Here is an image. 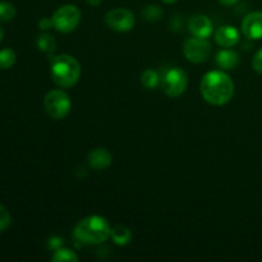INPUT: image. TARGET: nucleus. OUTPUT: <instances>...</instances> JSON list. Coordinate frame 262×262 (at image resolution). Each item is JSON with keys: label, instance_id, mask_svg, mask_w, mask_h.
I'll list each match as a JSON object with an SVG mask.
<instances>
[{"label": "nucleus", "instance_id": "1", "mask_svg": "<svg viewBox=\"0 0 262 262\" xmlns=\"http://www.w3.org/2000/svg\"><path fill=\"white\" fill-rule=\"evenodd\" d=\"M200 92L206 102L215 106H223L234 95V82L224 71H211L202 77Z\"/></svg>", "mask_w": 262, "mask_h": 262}, {"label": "nucleus", "instance_id": "2", "mask_svg": "<svg viewBox=\"0 0 262 262\" xmlns=\"http://www.w3.org/2000/svg\"><path fill=\"white\" fill-rule=\"evenodd\" d=\"M112 234V228L109 222L100 215H91L76 225L73 230V237L76 242L81 245H101L106 242Z\"/></svg>", "mask_w": 262, "mask_h": 262}, {"label": "nucleus", "instance_id": "3", "mask_svg": "<svg viewBox=\"0 0 262 262\" xmlns=\"http://www.w3.org/2000/svg\"><path fill=\"white\" fill-rule=\"evenodd\" d=\"M50 73L56 86L61 89H69V87H73L81 78V64L74 56L68 55V54L53 56Z\"/></svg>", "mask_w": 262, "mask_h": 262}, {"label": "nucleus", "instance_id": "4", "mask_svg": "<svg viewBox=\"0 0 262 262\" xmlns=\"http://www.w3.org/2000/svg\"><path fill=\"white\" fill-rule=\"evenodd\" d=\"M43 107L49 117L53 119H64L72 109V101L68 94L63 90H53L43 99Z\"/></svg>", "mask_w": 262, "mask_h": 262}, {"label": "nucleus", "instance_id": "5", "mask_svg": "<svg viewBox=\"0 0 262 262\" xmlns=\"http://www.w3.org/2000/svg\"><path fill=\"white\" fill-rule=\"evenodd\" d=\"M81 10L73 4H66L63 7L58 8L54 12L53 17V25L54 28L59 32L68 33L76 30L78 27L79 22H81Z\"/></svg>", "mask_w": 262, "mask_h": 262}, {"label": "nucleus", "instance_id": "6", "mask_svg": "<svg viewBox=\"0 0 262 262\" xmlns=\"http://www.w3.org/2000/svg\"><path fill=\"white\" fill-rule=\"evenodd\" d=\"M188 86V76L181 68H170L161 79L163 91L169 97H179L186 92Z\"/></svg>", "mask_w": 262, "mask_h": 262}, {"label": "nucleus", "instance_id": "7", "mask_svg": "<svg viewBox=\"0 0 262 262\" xmlns=\"http://www.w3.org/2000/svg\"><path fill=\"white\" fill-rule=\"evenodd\" d=\"M105 23L107 27L117 32H128L135 27V14L125 8H115L105 14Z\"/></svg>", "mask_w": 262, "mask_h": 262}, {"label": "nucleus", "instance_id": "8", "mask_svg": "<svg viewBox=\"0 0 262 262\" xmlns=\"http://www.w3.org/2000/svg\"><path fill=\"white\" fill-rule=\"evenodd\" d=\"M183 53L187 60H189L191 63H204L211 54V45L207 38H200L193 36L184 42Z\"/></svg>", "mask_w": 262, "mask_h": 262}, {"label": "nucleus", "instance_id": "9", "mask_svg": "<svg viewBox=\"0 0 262 262\" xmlns=\"http://www.w3.org/2000/svg\"><path fill=\"white\" fill-rule=\"evenodd\" d=\"M188 30L194 37L209 38L214 33V25L207 15L194 14L188 20Z\"/></svg>", "mask_w": 262, "mask_h": 262}, {"label": "nucleus", "instance_id": "10", "mask_svg": "<svg viewBox=\"0 0 262 262\" xmlns=\"http://www.w3.org/2000/svg\"><path fill=\"white\" fill-rule=\"evenodd\" d=\"M242 33L250 40H262V12H252L243 18Z\"/></svg>", "mask_w": 262, "mask_h": 262}, {"label": "nucleus", "instance_id": "11", "mask_svg": "<svg viewBox=\"0 0 262 262\" xmlns=\"http://www.w3.org/2000/svg\"><path fill=\"white\" fill-rule=\"evenodd\" d=\"M214 36L217 45L222 46V48L224 49L235 46L238 42H239V38H241L239 31L230 25L222 26V27L217 28V30L215 31Z\"/></svg>", "mask_w": 262, "mask_h": 262}, {"label": "nucleus", "instance_id": "12", "mask_svg": "<svg viewBox=\"0 0 262 262\" xmlns=\"http://www.w3.org/2000/svg\"><path fill=\"white\" fill-rule=\"evenodd\" d=\"M89 165L95 170H104L113 163V156L106 148H95L89 154Z\"/></svg>", "mask_w": 262, "mask_h": 262}, {"label": "nucleus", "instance_id": "13", "mask_svg": "<svg viewBox=\"0 0 262 262\" xmlns=\"http://www.w3.org/2000/svg\"><path fill=\"white\" fill-rule=\"evenodd\" d=\"M215 61H216V66L222 68L223 71H230L239 64V55H238L237 51L227 48L216 54Z\"/></svg>", "mask_w": 262, "mask_h": 262}, {"label": "nucleus", "instance_id": "14", "mask_svg": "<svg viewBox=\"0 0 262 262\" xmlns=\"http://www.w3.org/2000/svg\"><path fill=\"white\" fill-rule=\"evenodd\" d=\"M110 237L117 246H127L132 239V232L125 225L117 224L112 228Z\"/></svg>", "mask_w": 262, "mask_h": 262}, {"label": "nucleus", "instance_id": "15", "mask_svg": "<svg viewBox=\"0 0 262 262\" xmlns=\"http://www.w3.org/2000/svg\"><path fill=\"white\" fill-rule=\"evenodd\" d=\"M36 43H37L38 50H41L42 53L48 54L49 56L53 58L54 53L56 50V41L53 36L49 35V33H42V35H40L37 37Z\"/></svg>", "mask_w": 262, "mask_h": 262}, {"label": "nucleus", "instance_id": "16", "mask_svg": "<svg viewBox=\"0 0 262 262\" xmlns=\"http://www.w3.org/2000/svg\"><path fill=\"white\" fill-rule=\"evenodd\" d=\"M141 83L145 89L154 90L159 86L160 83V76L158 72L154 69H146L142 74H141Z\"/></svg>", "mask_w": 262, "mask_h": 262}, {"label": "nucleus", "instance_id": "17", "mask_svg": "<svg viewBox=\"0 0 262 262\" xmlns=\"http://www.w3.org/2000/svg\"><path fill=\"white\" fill-rule=\"evenodd\" d=\"M141 14H142L143 19H146L147 22H158V20L163 17L164 10L161 9L159 5L150 4V5H146V7L143 8Z\"/></svg>", "mask_w": 262, "mask_h": 262}, {"label": "nucleus", "instance_id": "18", "mask_svg": "<svg viewBox=\"0 0 262 262\" xmlns=\"http://www.w3.org/2000/svg\"><path fill=\"white\" fill-rule=\"evenodd\" d=\"M51 261L54 262H77L78 261V256L74 251L69 250V248H58L54 252Z\"/></svg>", "mask_w": 262, "mask_h": 262}, {"label": "nucleus", "instance_id": "19", "mask_svg": "<svg viewBox=\"0 0 262 262\" xmlns=\"http://www.w3.org/2000/svg\"><path fill=\"white\" fill-rule=\"evenodd\" d=\"M17 61V54L13 49H3L0 50V69H9Z\"/></svg>", "mask_w": 262, "mask_h": 262}, {"label": "nucleus", "instance_id": "20", "mask_svg": "<svg viewBox=\"0 0 262 262\" xmlns=\"http://www.w3.org/2000/svg\"><path fill=\"white\" fill-rule=\"evenodd\" d=\"M15 17V8L9 2H0V22H9Z\"/></svg>", "mask_w": 262, "mask_h": 262}, {"label": "nucleus", "instance_id": "21", "mask_svg": "<svg viewBox=\"0 0 262 262\" xmlns=\"http://www.w3.org/2000/svg\"><path fill=\"white\" fill-rule=\"evenodd\" d=\"M10 223H12V216H10L9 210L4 205L0 204V232L8 229L10 227Z\"/></svg>", "mask_w": 262, "mask_h": 262}, {"label": "nucleus", "instance_id": "22", "mask_svg": "<svg viewBox=\"0 0 262 262\" xmlns=\"http://www.w3.org/2000/svg\"><path fill=\"white\" fill-rule=\"evenodd\" d=\"M252 67L258 74H261L262 76V49L261 50H258L257 53L255 54V56H253Z\"/></svg>", "mask_w": 262, "mask_h": 262}, {"label": "nucleus", "instance_id": "23", "mask_svg": "<svg viewBox=\"0 0 262 262\" xmlns=\"http://www.w3.org/2000/svg\"><path fill=\"white\" fill-rule=\"evenodd\" d=\"M38 27H40V30H42V31H49L51 27H54L53 19H51V18H48V17L41 18V19L38 20Z\"/></svg>", "mask_w": 262, "mask_h": 262}, {"label": "nucleus", "instance_id": "24", "mask_svg": "<svg viewBox=\"0 0 262 262\" xmlns=\"http://www.w3.org/2000/svg\"><path fill=\"white\" fill-rule=\"evenodd\" d=\"M61 243H63V239L61 238H58V237H53L50 238V241H49V247L51 248V250H58V248L61 247Z\"/></svg>", "mask_w": 262, "mask_h": 262}, {"label": "nucleus", "instance_id": "25", "mask_svg": "<svg viewBox=\"0 0 262 262\" xmlns=\"http://www.w3.org/2000/svg\"><path fill=\"white\" fill-rule=\"evenodd\" d=\"M220 4L224 5V7H233L234 4H237L238 0H219Z\"/></svg>", "mask_w": 262, "mask_h": 262}, {"label": "nucleus", "instance_id": "26", "mask_svg": "<svg viewBox=\"0 0 262 262\" xmlns=\"http://www.w3.org/2000/svg\"><path fill=\"white\" fill-rule=\"evenodd\" d=\"M87 4L91 5V7H99L100 4H101L102 0H86Z\"/></svg>", "mask_w": 262, "mask_h": 262}, {"label": "nucleus", "instance_id": "27", "mask_svg": "<svg viewBox=\"0 0 262 262\" xmlns=\"http://www.w3.org/2000/svg\"><path fill=\"white\" fill-rule=\"evenodd\" d=\"M161 2H163L164 4L170 5V4H174V3H177V2H178V0H161Z\"/></svg>", "mask_w": 262, "mask_h": 262}, {"label": "nucleus", "instance_id": "28", "mask_svg": "<svg viewBox=\"0 0 262 262\" xmlns=\"http://www.w3.org/2000/svg\"><path fill=\"white\" fill-rule=\"evenodd\" d=\"M3 37H4V30H3V27L0 26V41L3 40Z\"/></svg>", "mask_w": 262, "mask_h": 262}]
</instances>
